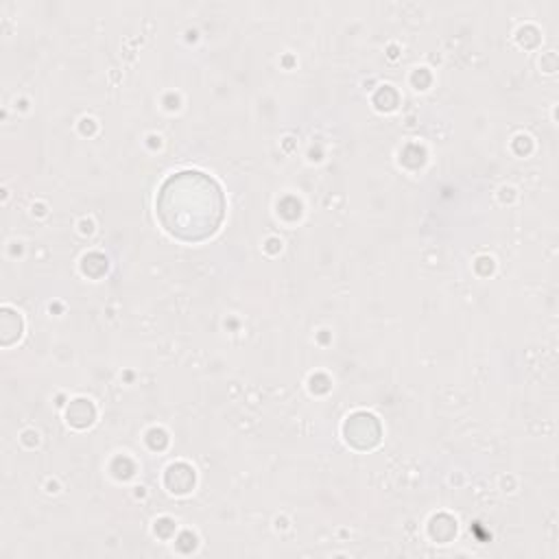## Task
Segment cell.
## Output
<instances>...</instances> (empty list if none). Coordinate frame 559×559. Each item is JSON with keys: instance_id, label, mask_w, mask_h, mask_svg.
<instances>
[{"instance_id": "6da1fadb", "label": "cell", "mask_w": 559, "mask_h": 559, "mask_svg": "<svg viewBox=\"0 0 559 559\" xmlns=\"http://www.w3.org/2000/svg\"><path fill=\"white\" fill-rule=\"evenodd\" d=\"M155 210L170 236L183 242H199L218 229L225 216V194L210 175L179 170L162 183Z\"/></svg>"}]
</instances>
